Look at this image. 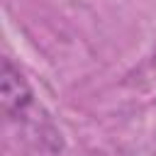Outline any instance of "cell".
<instances>
[{"mask_svg":"<svg viewBox=\"0 0 156 156\" xmlns=\"http://www.w3.org/2000/svg\"><path fill=\"white\" fill-rule=\"evenodd\" d=\"M0 95H2V110L10 119L24 122L32 110H34V93L27 85L24 76L20 68L10 61L2 58V73H0Z\"/></svg>","mask_w":156,"mask_h":156,"instance_id":"6da1fadb","label":"cell"}]
</instances>
